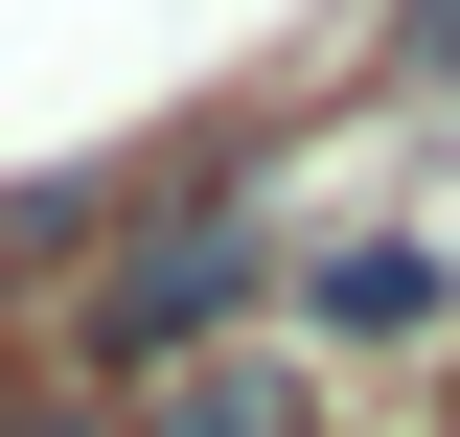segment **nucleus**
<instances>
[{"label": "nucleus", "mask_w": 460, "mask_h": 437, "mask_svg": "<svg viewBox=\"0 0 460 437\" xmlns=\"http://www.w3.org/2000/svg\"><path fill=\"white\" fill-rule=\"evenodd\" d=\"M392 47H414V69H460V0H392Z\"/></svg>", "instance_id": "nucleus-4"}, {"label": "nucleus", "mask_w": 460, "mask_h": 437, "mask_svg": "<svg viewBox=\"0 0 460 437\" xmlns=\"http://www.w3.org/2000/svg\"><path fill=\"white\" fill-rule=\"evenodd\" d=\"M230 299H253V208H230V184H184V208L115 254V299H93V369H184Z\"/></svg>", "instance_id": "nucleus-1"}, {"label": "nucleus", "mask_w": 460, "mask_h": 437, "mask_svg": "<svg viewBox=\"0 0 460 437\" xmlns=\"http://www.w3.org/2000/svg\"><path fill=\"white\" fill-rule=\"evenodd\" d=\"M323 323H345V345H392V323H438V254H414V230H368V254H323Z\"/></svg>", "instance_id": "nucleus-2"}, {"label": "nucleus", "mask_w": 460, "mask_h": 437, "mask_svg": "<svg viewBox=\"0 0 460 437\" xmlns=\"http://www.w3.org/2000/svg\"><path fill=\"white\" fill-rule=\"evenodd\" d=\"M162 437H299V369H184Z\"/></svg>", "instance_id": "nucleus-3"}]
</instances>
